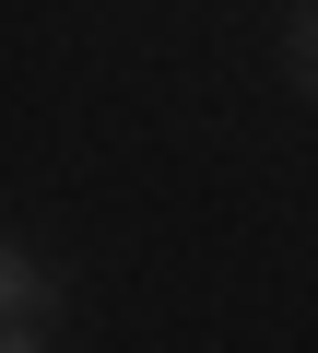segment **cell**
Masks as SVG:
<instances>
[{
    "mask_svg": "<svg viewBox=\"0 0 318 353\" xmlns=\"http://www.w3.org/2000/svg\"><path fill=\"white\" fill-rule=\"evenodd\" d=\"M306 83H318V12H306Z\"/></svg>",
    "mask_w": 318,
    "mask_h": 353,
    "instance_id": "obj_2",
    "label": "cell"
},
{
    "mask_svg": "<svg viewBox=\"0 0 318 353\" xmlns=\"http://www.w3.org/2000/svg\"><path fill=\"white\" fill-rule=\"evenodd\" d=\"M0 318H12V330H0L12 353H24V341H48V271H36L24 248H12V271H0Z\"/></svg>",
    "mask_w": 318,
    "mask_h": 353,
    "instance_id": "obj_1",
    "label": "cell"
}]
</instances>
